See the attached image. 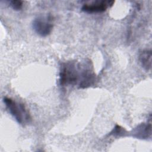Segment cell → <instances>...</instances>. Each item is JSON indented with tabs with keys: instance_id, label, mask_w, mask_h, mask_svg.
I'll return each mask as SVG.
<instances>
[{
	"instance_id": "cell-1",
	"label": "cell",
	"mask_w": 152,
	"mask_h": 152,
	"mask_svg": "<svg viewBox=\"0 0 152 152\" xmlns=\"http://www.w3.org/2000/svg\"><path fill=\"white\" fill-rule=\"evenodd\" d=\"M59 77L61 86L78 84V88H81L93 85L96 81V75L90 62L83 65L75 62L64 63L61 68Z\"/></svg>"
},
{
	"instance_id": "cell-2",
	"label": "cell",
	"mask_w": 152,
	"mask_h": 152,
	"mask_svg": "<svg viewBox=\"0 0 152 152\" xmlns=\"http://www.w3.org/2000/svg\"><path fill=\"white\" fill-rule=\"evenodd\" d=\"M3 101L10 113L18 123L26 124L30 122V116L24 104L17 102L7 97H5Z\"/></svg>"
},
{
	"instance_id": "cell-3",
	"label": "cell",
	"mask_w": 152,
	"mask_h": 152,
	"mask_svg": "<svg viewBox=\"0 0 152 152\" xmlns=\"http://www.w3.org/2000/svg\"><path fill=\"white\" fill-rule=\"evenodd\" d=\"M53 27V17L50 15L39 16L34 18L32 23L34 31L39 36L45 37L52 31Z\"/></svg>"
},
{
	"instance_id": "cell-4",
	"label": "cell",
	"mask_w": 152,
	"mask_h": 152,
	"mask_svg": "<svg viewBox=\"0 0 152 152\" xmlns=\"http://www.w3.org/2000/svg\"><path fill=\"white\" fill-rule=\"evenodd\" d=\"M114 1H97L90 4H84L82 7V10L87 13H97L102 12L106 10L107 8L112 6Z\"/></svg>"
},
{
	"instance_id": "cell-5",
	"label": "cell",
	"mask_w": 152,
	"mask_h": 152,
	"mask_svg": "<svg viewBox=\"0 0 152 152\" xmlns=\"http://www.w3.org/2000/svg\"><path fill=\"white\" fill-rule=\"evenodd\" d=\"M151 50H144L140 53L139 61L142 66L147 71L151 68Z\"/></svg>"
},
{
	"instance_id": "cell-6",
	"label": "cell",
	"mask_w": 152,
	"mask_h": 152,
	"mask_svg": "<svg viewBox=\"0 0 152 152\" xmlns=\"http://www.w3.org/2000/svg\"><path fill=\"white\" fill-rule=\"evenodd\" d=\"M136 133H138V137H140L144 138L148 137V134H151V124L140 126V128H138Z\"/></svg>"
},
{
	"instance_id": "cell-7",
	"label": "cell",
	"mask_w": 152,
	"mask_h": 152,
	"mask_svg": "<svg viewBox=\"0 0 152 152\" xmlns=\"http://www.w3.org/2000/svg\"><path fill=\"white\" fill-rule=\"evenodd\" d=\"M9 3L10 4V6L15 10L18 11L23 8V2L21 1L13 0V1H10Z\"/></svg>"
}]
</instances>
